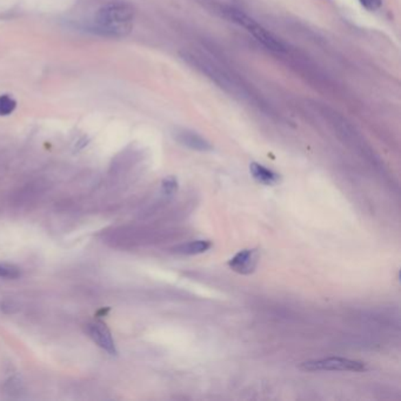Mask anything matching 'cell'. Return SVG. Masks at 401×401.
<instances>
[{"mask_svg": "<svg viewBox=\"0 0 401 401\" xmlns=\"http://www.w3.org/2000/svg\"><path fill=\"white\" fill-rule=\"evenodd\" d=\"M134 19L133 10L125 4H108L97 12L95 27L108 37H124L131 32Z\"/></svg>", "mask_w": 401, "mask_h": 401, "instance_id": "cell-1", "label": "cell"}, {"mask_svg": "<svg viewBox=\"0 0 401 401\" xmlns=\"http://www.w3.org/2000/svg\"><path fill=\"white\" fill-rule=\"evenodd\" d=\"M225 12L228 13L230 19H232L238 25L241 26V27H244L248 34H252L253 37L256 38L258 42H261L269 50L282 52L285 49L280 40H278L274 34H269L267 29L263 27L260 24H258L254 19L248 17L247 14H245V13L240 12L238 10L234 9L226 10Z\"/></svg>", "mask_w": 401, "mask_h": 401, "instance_id": "cell-2", "label": "cell"}, {"mask_svg": "<svg viewBox=\"0 0 401 401\" xmlns=\"http://www.w3.org/2000/svg\"><path fill=\"white\" fill-rule=\"evenodd\" d=\"M300 369L315 372V371H337V372H364L367 369L366 364L358 360L332 356L325 359L308 360L300 365Z\"/></svg>", "mask_w": 401, "mask_h": 401, "instance_id": "cell-3", "label": "cell"}, {"mask_svg": "<svg viewBox=\"0 0 401 401\" xmlns=\"http://www.w3.org/2000/svg\"><path fill=\"white\" fill-rule=\"evenodd\" d=\"M259 263V252L256 250H243L228 261V266L236 274L248 276L256 271Z\"/></svg>", "mask_w": 401, "mask_h": 401, "instance_id": "cell-4", "label": "cell"}, {"mask_svg": "<svg viewBox=\"0 0 401 401\" xmlns=\"http://www.w3.org/2000/svg\"><path fill=\"white\" fill-rule=\"evenodd\" d=\"M174 141H178L179 144L185 146L187 149L199 151V152H208L212 151L210 141L202 137L197 132H193L187 128H175L173 132Z\"/></svg>", "mask_w": 401, "mask_h": 401, "instance_id": "cell-5", "label": "cell"}, {"mask_svg": "<svg viewBox=\"0 0 401 401\" xmlns=\"http://www.w3.org/2000/svg\"><path fill=\"white\" fill-rule=\"evenodd\" d=\"M86 331L88 335L91 337V339L99 348L105 350L111 356H116V343H114V340L112 338L111 332H110V330H108V326L105 324L101 323V321L88 324Z\"/></svg>", "mask_w": 401, "mask_h": 401, "instance_id": "cell-6", "label": "cell"}, {"mask_svg": "<svg viewBox=\"0 0 401 401\" xmlns=\"http://www.w3.org/2000/svg\"><path fill=\"white\" fill-rule=\"evenodd\" d=\"M250 171L252 174L253 178L256 179V182L266 186H274L277 185L278 182H280V175L274 172V171L269 170L264 165H260L258 162H252L250 165Z\"/></svg>", "mask_w": 401, "mask_h": 401, "instance_id": "cell-7", "label": "cell"}, {"mask_svg": "<svg viewBox=\"0 0 401 401\" xmlns=\"http://www.w3.org/2000/svg\"><path fill=\"white\" fill-rule=\"evenodd\" d=\"M212 247L211 241L208 240H195L185 244L179 245L173 248V252L182 256H197L205 253Z\"/></svg>", "mask_w": 401, "mask_h": 401, "instance_id": "cell-8", "label": "cell"}, {"mask_svg": "<svg viewBox=\"0 0 401 401\" xmlns=\"http://www.w3.org/2000/svg\"><path fill=\"white\" fill-rule=\"evenodd\" d=\"M17 108V101L9 95H0V116H10Z\"/></svg>", "mask_w": 401, "mask_h": 401, "instance_id": "cell-9", "label": "cell"}, {"mask_svg": "<svg viewBox=\"0 0 401 401\" xmlns=\"http://www.w3.org/2000/svg\"><path fill=\"white\" fill-rule=\"evenodd\" d=\"M162 193L165 195H173L178 190V182L173 177L164 179L162 182Z\"/></svg>", "mask_w": 401, "mask_h": 401, "instance_id": "cell-10", "label": "cell"}, {"mask_svg": "<svg viewBox=\"0 0 401 401\" xmlns=\"http://www.w3.org/2000/svg\"><path fill=\"white\" fill-rule=\"evenodd\" d=\"M21 274L17 269L8 265H0V278H6V279H16L19 277Z\"/></svg>", "mask_w": 401, "mask_h": 401, "instance_id": "cell-11", "label": "cell"}, {"mask_svg": "<svg viewBox=\"0 0 401 401\" xmlns=\"http://www.w3.org/2000/svg\"><path fill=\"white\" fill-rule=\"evenodd\" d=\"M360 4L367 10H376L381 4V0H359Z\"/></svg>", "mask_w": 401, "mask_h": 401, "instance_id": "cell-12", "label": "cell"}]
</instances>
